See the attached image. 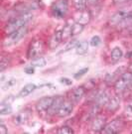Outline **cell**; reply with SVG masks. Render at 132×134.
<instances>
[{
	"mask_svg": "<svg viewBox=\"0 0 132 134\" xmlns=\"http://www.w3.org/2000/svg\"><path fill=\"white\" fill-rule=\"evenodd\" d=\"M34 18L33 13L31 12H26L23 14H19L17 16H15L13 18L9 19L6 24L4 25V33L6 35L13 33L14 31L20 29L23 26H27L30 21H32Z\"/></svg>",
	"mask_w": 132,
	"mask_h": 134,
	"instance_id": "1",
	"label": "cell"
},
{
	"mask_svg": "<svg viewBox=\"0 0 132 134\" xmlns=\"http://www.w3.org/2000/svg\"><path fill=\"white\" fill-rule=\"evenodd\" d=\"M131 77H132V72H128V71L122 72L119 76V77L115 81V83L113 85V86H114V91H115L116 94H118V96H120L122 93H124L125 91H127L128 87H130Z\"/></svg>",
	"mask_w": 132,
	"mask_h": 134,
	"instance_id": "2",
	"label": "cell"
},
{
	"mask_svg": "<svg viewBox=\"0 0 132 134\" xmlns=\"http://www.w3.org/2000/svg\"><path fill=\"white\" fill-rule=\"evenodd\" d=\"M45 52V44L41 39H34L29 44L27 50V58L29 60H33L38 57H41Z\"/></svg>",
	"mask_w": 132,
	"mask_h": 134,
	"instance_id": "3",
	"label": "cell"
},
{
	"mask_svg": "<svg viewBox=\"0 0 132 134\" xmlns=\"http://www.w3.org/2000/svg\"><path fill=\"white\" fill-rule=\"evenodd\" d=\"M28 33V27L23 26L20 29L14 31L13 33L7 35V37L3 41V46H12L14 44H17L22 38H24Z\"/></svg>",
	"mask_w": 132,
	"mask_h": 134,
	"instance_id": "4",
	"label": "cell"
},
{
	"mask_svg": "<svg viewBox=\"0 0 132 134\" xmlns=\"http://www.w3.org/2000/svg\"><path fill=\"white\" fill-rule=\"evenodd\" d=\"M52 14L54 17L62 19L66 17L69 11V1L68 0H57L52 5Z\"/></svg>",
	"mask_w": 132,
	"mask_h": 134,
	"instance_id": "5",
	"label": "cell"
},
{
	"mask_svg": "<svg viewBox=\"0 0 132 134\" xmlns=\"http://www.w3.org/2000/svg\"><path fill=\"white\" fill-rule=\"evenodd\" d=\"M132 12V6H128L123 9L118 10L116 13L112 15V17L109 19V25L110 26H118L123 20L127 17Z\"/></svg>",
	"mask_w": 132,
	"mask_h": 134,
	"instance_id": "6",
	"label": "cell"
},
{
	"mask_svg": "<svg viewBox=\"0 0 132 134\" xmlns=\"http://www.w3.org/2000/svg\"><path fill=\"white\" fill-rule=\"evenodd\" d=\"M124 126V122L121 118H116V119L110 121L109 123L105 124L104 128L102 129L101 133L104 134H116L119 133L122 130Z\"/></svg>",
	"mask_w": 132,
	"mask_h": 134,
	"instance_id": "7",
	"label": "cell"
},
{
	"mask_svg": "<svg viewBox=\"0 0 132 134\" xmlns=\"http://www.w3.org/2000/svg\"><path fill=\"white\" fill-rule=\"evenodd\" d=\"M54 99H55L54 96H44L42 98H40L36 102V110L39 113L48 112L52 106Z\"/></svg>",
	"mask_w": 132,
	"mask_h": 134,
	"instance_id": "8",
	"label": "cell"
},
{
	"mask_svg": "<svg viewBox=\"0 0 132 134\" xmlns=\"http://www.w3.org/2000/svg\"><path fill=\"white\" fill-rule=\"evenodd\" d=\"M74 20L75 23H79L85 26L89 24L91 20V14L89 10H81V11H76V13L74 15Z\"/></svg>",
	"mask_w": 132,
	"mask_h": 134,
	"instance_id": "9",
	"label": "cell"
},
{
	"mask_svg": "<svg viewBox=\"0 0 132 134\" xmlns=\"http://www.w3.org/2000/svg\"><path fill=\"white\" fill-rule=\"evenodd\" d=\"M73 110H74V102L73 100H66L63 102V104H62L61 108L59 109L58 111V113H57V116H59V117H67V116H69V115L71 114L72 112H73Z\"/></svg>",
	"mask_w": 132,
	"mask_h": 134,
	"instance_id": "10",
	"label": "cell"
},
{
	"mask_svg": "<svg viewBox=\"0 0 132 134\" xmlns=\"http://www.w3.org/2000/svg\"><path fill=\"white\" fill-rule=\"evenodd\" d=\"M106 124V120L105 117L102 115H97L95 116L90 124V129L94 132H101L102 129L104 128V126Z\"/></svg>",
	"mask_w": 132,
	"mask_h": 134,
	"instance_id": "11",
	"label": "cell"
},
{
	"mask_svg": "<svg viewBox=\"0 0 132 134\" xmlns=\"http://www.w3.org/2000/svg\"><path fill=\"white\" fill-rule=\"evenodd\" d=\"M63 42V35H62V30H58L52 35L48 42V47L51 50H54L59 47V45Z\"/></svg>",
	"mask_w": 132,
	"mask_h": 134,
	"instance_id": "12",
	"label": "cell"
},
{
	"mask_svg": "<svg viewBox=\"0 0 132 134\" xmlns=\"http://www.w3.org/2000/svg\"><path fill=\"white\" fill-rule=\"evenodd\" d=\"M85 94V88L84 86H76L71 91V100H73L74 103H79L82 96Z\"/></svg>",
	"mask_w": 132,
	"mask_h": 134,
	"instance_id": "13",
	"label": "cell"
},
{
	"mask_svg": "<svg viewBox=\"0 0 132 134\" xmlns=\"http://www.w3.org/2000/svg\"><path fill=\"white\" fill-rule=\"evenodd\" d=\"M109 98H110V96L108 94L107 91H99V92H97V94L94 98V104H96L101 108L102 106L106 105Z\"/></svg>",
	"mask_w": 132,
	"mask_h": 134,
	"instance_id": "14",
	"label": "cell"
},
{
	"mask_svg": "<svg viewBox=\"0 0 132 134\" xmlns=\"http://www.w3.org/2000/svg\"><path fill=\"white\" fill-rule=\"evenodd\" d=\"M119 104H120V97L118 94H114L113 96H110L108 102L106 103V109L109 112H114L119 108Z\"/></svg>",
	"mask_w": 132,
	"mask_h": 134,
	"instance_id": "15",
	"label": "cell"
},
{
	"mask_svg": "<svg viewBox=\"0 0 132 134\" xmlns=\"http://www.w3.org/2000/svg\"><path fill=\"white\" fill-rule=\"evenodd\" d=\"M65 101V98H64V96H58L55 97V99L53 101V104L51 106V108L50 110L48 111L49 112V114L50 115H57L58 113V111L59 109L61 108L62 104H63V102Z\"/></svg>",
	"mask_w": 132,
	"mask_h": 134,
	"instance_id": "16",
	"label": "cell"
},
{
	"mask_svg": "<svg viewBox=\"0 0 132 134\" xmlns=\"http://www.w3.org/2000/svg\"><path fill=\"white\" fill-rule=\"evenodd\" d=\"M36 88H37V86L35 83H27L26 86H24L21 88V91H19L18 97H26L29 94H31Z\"/></svg>",
	"mask_w": 132,
	"mask_h": 134,
	"instance_id": "17",
	"label": "cell"
},
{
	"mask_svg": "<svg viewBox=\"0 0 132 134\" xmlns=\"http://www.w3.org/2000/svg\"><path fill=\"white\" fill-rule=\"evenodd\" d=\"M89 46L90 43L87 41H80L75 46V52L78 55H85L89 51Z\"/></svg>",
	"mask_w": 132,
	"mask_h": 134,
	"instance_id": "18",
	"label": "cell"
},
{
	"mask_svg": "<svg viewBox=\"0 0 132 134\" xmlns=\"http://www.w3.org/2000/svg\"><path fill=\"white\" fill-rule=\"evenodd\" d=\"M29 117V113L28 111H20L18 114L14 117V123L15 124H22L24 123L26 120L28 119Z\"/></svg>",
	"mask_w": 132,
	"mask_h": 134,
	"instance_id": "19",
	"label": "cell"
},
{
	"mask_svg": "<svg viewBox=\"0 0 132 134\" xmlns=\"http://www.w3.org/2000/svg\"><path fill=\"white\" fill-rule=\"evenodd\" d=\"M12 106L9 102L6 101H2L0 104V114L1 115H8L10 113H12Z\"/></svg>",
	"mask_w": 132,
	"mask_h": 134,
	"instance_id": "20",
	"label": "cell"
},
{
	"mask_svg": "<svg viewBox=\"0 0 132 134\" xmlns=\"http://www.w3.org/2000/svg\"><path fill=\"white\" fill-rule=\"evenodd\" d=\"M110 57H111V60H112L113 62H118L123 57L122 50L119 48V47L113 48V50L111 51V54H110Z\"/></svg>",
	"mask_w": 132,
	"mask_h": 134,
	"instance_id": "21",
	"label": "cell"
},
{
	"mask_svg": "<svg viewBox=\"0 0 132 134\" xmlns=\"http://www.w3.org/2000/svg\"><path fill=\"white\" fill-rule=\"evenodd\" d=\"M72 3L76 11H81L86 9L87 0H72Z\"/></svg>",
	"mask_w": 132,
	"mask_h": 134,
	"instance_id": "22",
	"label": "cell"
},
{
	"mask_svg": "<svg viewBox=\"0 0 132 134\" xmlns=\"http://www.w3.org/2000/svg\"><path fill=\"white\" fill-rule=\"evenodd\" d=\"M47 64V61L45 58H43L42 56L41 57H38L36 59H33L31 60V66L34 68H42L45 67Z\"/></svg>",
	"mask_w": 132,
	"mask_h": 134,
	"instance_id": "23",
	"label": "cell"
},
{
	"mask_svg": "<svg viewBox=\"0 0 132 134\" xmlns=\"http://www.w3.org/2000/svg\"><path fill=\"white\" fill-rule=\"evenodd\" d=\"M62 35H63V41H66L68 39L72 38V24L67 23L64 28L62 29Z\"/></svg>",
	"mask_w": 132,
	"mask_h": 134,
	"instance_id": "24",
	"label": "cell"
},
{
	"mask_svg": "<svg viewBox=\"0 0 132 134\" xmlns=\"http://www.w3.org/2000/svg\"><path fill=\"white\" fill-rule=\"evenodd\" d=\"M84 29H85V26L81 24H79V23H74V24H72V36L74 37V36H76V35H79L80 34L82 31H84Z\"/></svg>",
	"mask_w": 132,
	"mask_h": 134,
	"instance_id": "25",
	"label": "cell"
},
{
	"mask_svg": "<svg viewBox=\"0 0 132 134\" xmlns=\"http://www.w3.org/2000/svg\"><path fill=\"white\" fill-rule=\"evenodd\" d=\"M117 71L114 72H111V74H107L106 76H105V82L108 85V86H111V85H114L115 83V81L117 80L118 76H117Z\"/></svg>",
	"mask_w": 132,
	"mask_h": 134,
	"instance_id": "26",
	"label": "cell"
},
{
	"mask_svg": "<svg viewBox=\"0 0 132 134\" xmlns=\"http://www.w3.org/2000/svg\"><path fill=\"white\" fill-rule=\"evenodd\" d=\"M10 65V59L8 57H2L0 62V72H4Z\"/></svg>",
	"mask_w": 132,
	"mask_h": 134,
	"instance_id": "27",
	"label": "cell"
},
{
	"mask_svg": "<svg viewBox=\"0 0 132 134\" xmlns=\"http://www.w3.org/2000/svg\"><path fill=\"white\" fill-rule=\"evenodd\" d=\"M57 133L58 134H73L74 133V130L72 129V127L70 126H67V125H64L60 127L59 129L57 130Z\"/></svg>",
	"mask_w": 132,
	"mask_h": 134,
	"instance_id": "28",
	"label": "cell"
},
{
	"mask_svg": "<svg viewBox=\"0 0 132 134\" xmlns=\"http://www.w3.org/2000/svg\"><path fill=\"white\" fill-rule=\"evenodd\" d=\"M78 43H79V42H78L76 39H73V40H71V41L68 43V45L66 46V48L62 51V53H66V52H69L70 50H72L73 48H75V46H76V44Z\"/></svg>",
	"mask_w": 132,
	"mask_h": 134,
	"instance_id": "29",
	"label": "cell"
},
{
	"mask_svg": "<svg viewBox=\"0 0 132 134\" xmlns=\"http://www.w3.org/2000/svg\"><path fill=\"white\" fill-rule=\"evenodd\" d=\"M131 25H132V12L129 15H128L127 17H126L125 19L123 20L122 22H121L120 24L118 25V26H120V27H123V28H125V27H127V26H131Z\"/></svg>",
	"mask_w": 132,
	"mask_h": 134,
	"instance_id": "30",
	"label": "cell"
},
{
	"mask_svg": "<svg viewBox=\"0 0 132 134\" xmlns=\"http://www.w3.org/2000/svg\"><path fill=\"white\" fill-rule=\"evenodd\" d=\"M125 114L132 117V98L131 99H128L126 101V104H125Z\"/></svg>",
	"mask_w": 132,
	"mask_h": 134,
	"instance_id": "31",
	"label": "cell"
},
{
	"mask_svg": "<svg viewBox=\"0 0 132 134\" xmlns=\"http://www.w3.org/2000/svg\"><path fill=\"white\" fill-rule=\"evenodd\" d=\"M100 43H101V39L99 36H94L90 41V45L92 47H97L100 45Z\"/></svg>",
	"mask_w": 132,
	"mask_h": 134,
	"instance_id": "32",
	"label": "cell"
},
{
	"mask_svg": "<svg viewBox=\"0 0 132 134\" xmlns=\"http://www.w3.org/2000/svg\"><path fill=\"white\" fill-rule=\"evenodd\" d=\"M87 72H89V68H84V69L80 70L79 72H75V75H74V77H75V79H80V77H81L82 76H85Z\"/></svg>",
	"mask_w": 132,
	"mask_h": 134,
	"instance_id": "33",
	"label": "cell"
},
{
	"mask_svg": "<svg viewBox=\"0 0 132 134\" xmlns=\"http://www.w3.org/2000/svg\"><path fill=\"white\" fill-rule=\"evenodd\" d=\"M60 82L64 83V85H67V86H71L72 83H73V81L70 79H68V77H62V79H60Z\"/></svg>",
	"mask_w": 132,
	"mask_h": 134,
	"instance_id": "34",
	"label": "cell"
},
{
	"mask_svg": "<svg viewBox=\"0 0 132 134\" xmlns=\"http://www.w3.org/2000/svg\"><path fill=\"white\" fill-rule=\"evenodd\" d=\"M15 82H16L15 80H10V81H8L4 86H3V90H7L8 87H10V86H12L13 85H15Z\"/></svg>",
	"mask_w": 132,
	"mask_h": 134,
	"instance_id": "35",
	"label": "cell"
},
{
	"mask_svg": "<svg viewBox=\"0 0 132 134\" xmlns=\"http://www.w3.org/2000/svg\"><path fill=\"white\" fill-rule=\"evenodd\" d=\"M0 132L2 134H7L8 133V129H7V127L4 125V123H0Z\"/></svg>",
	"mask_w": 132,
	"mask_h": 134,
	"instance_id": "36",
	"label": "cell"
},
{
	"mask_svg": "<svg viewBox=\"0 0 132 134\" xmlns=\"http://www.w3.org/2000/svg\"><path fill=\"white\" fill-rule=\"evenodd\" d=\"M113 3L116 5H121V4H125V3H127L129 1H131V0H112Z\"/></svg>",
	"mask_w": 132,
	"mask_h": 134,
	"instance_id": "37",
	"label": "cell"
},
{
	"mask_svg": "<svg viewBox=\"0 0 132 134\" xmlns=\"http://www.w3.org/2000/svg\"><path fill=\"white\" fill-rule=\"evenodd\" d=\"M25 72H26V74H28V75H33L34 72H35L34 67H32V66H30V67L26 68V69H25Z\"/></svg>",
	"mask_w": 132,
	"mask_h": 134,
	"instance_id": "38",
	"label": "cell"
},
{
	"mask_svg": "<svg viewBox=\"0 0 132 134\" xmlns=\"http://www.w3.org/2000/svg\"><path fill=\"white\" fill-rule=\"evenodd\" d=\"M99 0H87V3H90V4H95V3H97Z\"/></svg>",
	"mask_w": 132,
	"mask_h": 134,
	"instance_id": "39",
	"label": "cell"
},
{
	"mask_svg": "<svg viewBox=\"0 0 132 134\" xmlns=\"http://www.w3.org/2000/svg\"><path fill=\"white\" fill-rule=\"evenodd\" d=\"M127 71L128 72H132V63L128 66V68H127Z\"/></svg>",
	"mask_w": 132,
	"mask_h": 134,
	"instance_id": "40",
	"label": "cell"
},
{
	"mask_svg": "<svg viewBox=\"0 0 132 134\" xmlns=\"http://www.w3.org/2000/svg\"><path fill=\"white\" fill-rule=\"evenodd\" d=\"M126 57H128V58H132V51H130L129 53L126 54Z\"/></svg>",
	"mask_w": 132,
	"mask_h": 134,
	"instance_id": "41",
	"label": "cell"
},
{
	"mask_svg": "<svg viewBox=\"0 0 132 134\" xmlns=\"http://www.w3.org/2000/svg\"><path fill=\"white\" fill-rule=\"evenodd\" d=\"M129 35H130V36H132V29L129 31Z\"/></svg>",
	"mask_w": 132,
	"mask_h": 134,
	"instance_id": "42",
	"label": "cell"
},
{
	"mask_svg": "<svg viewBox=\"0 0 132 134\" xmlns=\"http://www.w3.org/2000/svg\"><path fill=\"white\" fill-rule=\"evenodd\" d=\"M130 87H132V77H131V81H130Z\"/></svg>",
	"mask_w": 132,
	"mask_h": 134,
	"instance_id": "43",
	"label": "cell"
}]
</instances>
